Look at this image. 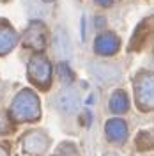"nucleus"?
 I'll list each match as a JSON object with an SVG mask.
<instances>
[{
    "label": "nucleus",
    "instance_id": "3",
    "mask_svg": "<svg viewBox=\"0 0 154 156\" xmlns=\"http://www.w3.org/2000/svg\"><path fill=\"white\" fill-rule=\"evenodd\" d=\"M53 50L60 58H68L69 51H71V43H69V36L64 29H57L53 34Z\"/></svg>",
    "mask_w": 154,
    "mask_h": 156
},
{
    "label": "nucleus",
    "instance_id": "1",
    "mask_svg": "<svg viewBox=\"0 0 154 156\" xmlns=\"http://www.w3.org/2000/svg\"><path fill=\"white\" fill-rule=\"evenodd\" d=\"M89 71L90 75L103 82V83H110V82H115L117 78L121 76V71L115 64H110V62H90L89 64Z\"/></svg>",
    "mask_w": 154,
    "mask_h": 156
},
{
    "label": "nucleus",
    "instance_id": "2",
    "mask_svg": "<svg viewBox=\"0 0 154 156\" xmlns=\"http://www.w3.org/2000/svg\"><path fill=\"white\" fill-rule=\"evenodd\" d=\"M58 108L64 112V114H73V112H76L78 108V94L76 90H73V89H62L60 92H58Z\"/></svg>",
    "mask_w": 154,
    "mask_h": 156
}]
</instances>
